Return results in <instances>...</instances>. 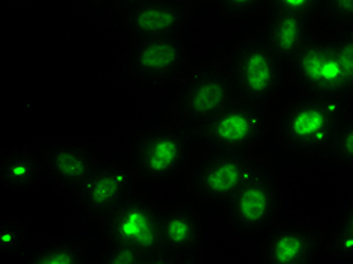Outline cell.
<instances>
[{
  "label": "cell",
  "mask_w": 353,
  "mask_h": 264,
  "mask_svg": "<svg viewBox=\"0 0 353 264\" xmlns=\"http://www.w3.org/2000/svg\"><path fill=\"white\" fill-rule=\"evenodd\" d=\"M276 175L279 221L325 233L353 207L352 167L335 162H296L284 165Z\"/></svg>",
  "instance_id": "6da1fadb"
},
{
  "label": "cell",
  "mask_w": 353,
  "mask_h": 264,
  "mask_svg": "<svg viewBox=\"0 0 353 264\" xmlns=\"http://www.w3.org/2000/svg\"><path fill=\"white\" fill-rule=\"evenodd\" d=\"M269 10L252 15H228L214 0L190 6L180 37L186 47L189 71L222 65L240 44L264 29Z\"/></svg>",
  "instance_id": "7a4b0ae2"
},
{
  "label": "cell",
  "mask_w": 353,
  "mask_h": 264,
  "mask_svg": "<svg viewBox=\"0 0 353 264\" xmlns=\"http://www.w3.org/2000/svg\"><path fill=\"white\" fill-rule=\"evenodd\" d=\"M340 100L299 94L269 108L270 133L281 147L305 157H334Z\"/></svg>",
  "instance_id": "3957f363"
},
{
  "label": "cell",
  "mask_w": 353,
  "mask_h": 264,
  "mask_svg": "<svg viewBox=\"0 0 353 264\" xmlns=\"http://www.w3.org/2000/svg\"><path fill=\"white\" fill-rule=\"evenodd\" d=\"M203 147L186 127L172 121L136 133L127 162L136 181L163 183L186 174Z\"/></svg>",
  "instance_id": "277c9868"
},
{
  "label": "cell",
  "mask_w": 353,
  "mask_h": 264,
  "mask_svg": "<svg viewBox=\"0 0 353 264\" xmlns=\"http://www.w3.org/2000/svg\"><path fill=\"white\" fill-rule=\"evenodd\" d=\"M290 80L312 97L341 100L352 92V39L307 43L290 59Z\"/></svg>",
  "instance_id": "5b68a950"
},
{
  "label": "cell",
  "mask_w": 353,
  "mask_h": 264,
  "mask_svg": "<svg viewBox=\"0 0 353 264\" xmlns=\"http://www.w3.org/2000/svg\"><path fill=\"white\" fill-rule=\"evenodd\" d=\"M281 189L276 171L266 160L254 159L239 187L221 205V214L240 233L263 234L279 221Z\"/></svg>",
  "instance_id": "8992f818"
},
{
  "label": "cell",
  "mask_w": 353,
  "mask_h": 264,
  "mask_svg": "<svg viewBox=\"0 0 353 264\" xmlns=\"http://www.w3.org/2000/svg\"><path fill=\"white\" fill-rule=\"evenodd\" d=\"M160 213L162 207L133 189L97 222L104 245L132 247L145 255L148 263H170L160 243Z\"/></svg>",
  "instance_id": "52a82bcc"
},
{
  "label": "cell",
  "mask_w": 353,
  "mask_h": 264,
  "mask_svg": "<svg viewBox=\"0 0 353 264\" xmlns=\"http://www.w3.org/2000/svg\"><path fill=\"white\" fill-rule=\"evenodd\" d=\"M237 101L269 109L279 97L285 76L283 65L264 41L251 38L222 63Z\"/></svg>",
  "instance_id": "ba28073f"
},
{
  "label": "cell",
  "mask_w": 353,
  "mask_h": 264,
  "mask_svg": "<svg viewBox=\"0 0 353 264\" xmlns=\"http://www.w3.org/2000/svg\"><path fill=\"white\" fill-rule=\"evenodd\" d=\"M237 97L222 65L192 70L180 80L171 105L172 121L199 127L234 105Z\"/></svg>",
  "instance_id": "9c48e42d"
},
{
  "label": "cell",
  "mask_w": 353,
  "mask_h": 264,
  "mask_svg": "<svg viewBox=\"0 0 353 264\" xmlns=\"http://www.w3.org/2000/svg\"><path fill=\"white\" fill-rule=\"evenodd\" d=\"M125 73L143 90H162L189 73L186 47L179 35L133 39L125 56Z\"/></svg>",
  "instance_id": "30bf717a"
},
{
  "label": "cell",
  "mask_w": 353,
  "mask_h": 264,
  "mask_svg": "<svg viewBox=\"0 0 353 264\" xmlns=\"http://www.w3.org/2000/svg\"><path fill=\"white\" fill-rule=\"evenodd\" d=\"M270 133L269 109L236 101L212 121L196 127V136L213 150L250 154Z\"/></svg>",
  "instance_id": "8fae6325"
},
{
  "label": "cell",
  "mask_w": 353,
  "mask_h": 264,
  "mask_svg": "<svg viewBox=\"0 0 353 264\" xmlns=\"http://www.w3.org/2000/svg\"><path fill=\"white\" fill-rule=\"evenodd\" d=\"M252 160L248 154L203 147L186 172L189 198L203 205L221 207L243 181Z\"/></svg>",
  "instance_id": "7c38bea8"
},
{
  "label": "cell",
  "mask_w": 353,
  "mask_h": 264,
  "mask_svg": "<svg viewBox=\"0 0 353 264\" xmlns=\"http://www.w3.org/2000/svg\"><path fill=\"white\" fill-rule=\"evenodd\" d=\"M134 177L124 160H101L86 180L71 192L79 205L95 222L108 216L133 192Z\"/></svg>",
  "instance_id": "4fadbf2b"
},
{
  "label": "cell",
  "mask_w": 353,
  "mask_h": 264,
  "mask_svg": "<svg viewBox=\"0 0 353 264\" xmlns=\"http://www.w3.org/2000/svg\"><path fill=\"white\" fill-rule=\"evenodd\" d=\"M114 8L132 41L179 35L190 10L181 0H136Z\"/></svg>",
  "instance_id": "5bb4252c"
},
{
  "label": "cell",
  "mask_w": 353,
  "mask_h": 264,
  "mask_svg": "<svg viewBox=\"0 0 353 264\" xmlns=\"http://www.w3.org/2000/svg\"><path fill=\"white\" fill-rule=\"evenodd\" d=\"M325 233L302 223L278 221L261 234L260 263H317L323 250Z\"/></svg>",
  "instance_id": "9a60e30c"
},
{
  "label": "cell",
  "mask_w": 353,
  "mask_h": 264,
  "mask_svg": "<svg viewBox=\"0 0 353 264\" xmlns=\"http://www.w3.org/2000/svg\"><path fill=\"white\" fill-rule=\"evenodd\" d=\"M201 212V210H199ZM203 214V213H201ZM204 225L198 263L203 264H240L260 263L261 234H248L231 228L228 223L214 214H203Z\"/></svg>",
  "instance_id": "2e32d148"
},
{
  "label": "cell",
  "mask_w": 353,
  "mask_h": 264,
  "mask_svg": "<svg viewBox=\"0 0 353 264\" xmlns=\"http://www.w3.org/2000/svg\"><path fill=\"white\" fill-rule=\"evenodd\" d=\"M203 225V214L192 199L163 207L160 213L159 234L168 260L171 263H198Z\"/></svg>",
  "instance_id": "e0dca14e"
},
{
  "label": "cell",
  "mask_w": 353,
  "mask_h": 264,
  "mask_svg": "<svg viewBox=\"0 0 353 264\" xmlns=\"http://www.w3.org/2000/svg\"><path fill=\"white\" fill-rule=\"evenodd\" d=\"M39 156L44 177L56 183L68 194L85 181L103 160L97 150L83 141H62L46 145L39 151Z\"/></svg>",
  "instance_id": "ac0fdd59"
},
{
  "label": "cell",
  "mask_w": 353,
  "mask_h": 264,
  "mask_svg": "<svg viewBox=\"0 0 353 264\" xmlns=\"http://www.w3.org/2000/svg\"><path fill=\"white\" fill-rule=\"evenodd\" d=\"M44 177L39 151L17 147L0 153V186L14 194H28Z\"/></svg>",
  "instance_id": "d6986e66"
},
{
  "label": "cell",
  "mask_w": 353,
  "mask_h": 264,
  "mask_svg": "<svg viewBox=\"0 0 353 264\" xmlns=\"http://www.w3.org/2000/svg\"><path fill=\"white\" fill-rule=\"evenodd\" d=\"M264 43L281 62H290L303 44H307V19L299 15L269 11Z\"/></svg>",
  "instance_id": "ffe728a7"
},
{
  "label": "cell",
  "mask_w": 353,
  "mask_h": 264,
  "mask_svg": "<svg viewBox=\"0 0 353 264\" xmlns=\"http://www.w3.org/2000/svg\"><path fill=\"white\" fill-rule=\"evenodd\" d=\"M83 237L63 236L29 247L21 261L26 264H85L94 263Z\"/></svg>",
  "instance_id": "44dd1931"
},
{
  "label": "cell",
  "mask_w": 353,
  "mask_h": 264,
  "mask_svg": "<svg viewBox=\"0 0 353 264\" xmlns=\"http://www.w3.org/2000/svg\"><path fill=\"white\" fill-rule=\"evenodd\" d=\"M353 263V207L334 227L325 231L323 250L317 263Z\"/></svg>",
  "instance_id": "7402d4cb"
},
{
  "label": "cell",
  "mask_w": 353,
  "mask_h": 264,
  "mask_svg": "<svg viewBox=\"0 0 353 264\" xmlns=\"http://www.w3.org/2000/svg\"><path fill=\"white\" fill-rule=\"evenodd\" d=\"M134 190L151 199L152 203L159 204L162 209L190 199L186 174L163 183H143L134 180Z\"/></svg>",
  "instance_id": "603a6c76"
},
{
  "label": "cell",
  "mask_w": 353,
  "mask_h": 264,
  "mask_svg": "<svg viewBox=\"0 0 353 264\" xmlns=\"http://www.w3.org/2000/svg\"><path fill=\"white\" fill-rule=\"evenodd\" d=\"M28 222L17 218L0 219V257H23L30 247Z\"/></svg>",
  "instance_id": "cb8c5ba5"
},
{
  "label": "cell",
  "mask_w": 353,
  "mask_h": 264,
  "mask_svg": "<svg viewBox=\"0 0 353 264\" xmlns=\"http://www.w3.org/2000/svg\"><path fill=\"white\" fill-rule=\"evenodd\" d=\"M334 162L343 166L352 167L353 163V123L352 112L344 119V123L339 125L334 138Z\"/></svg>",
  "instance_id": "d4e9b609"
},
{
  "label": "cell",
  "mask_w": 353,
  "mask_h": 264,
  "mask_svg": "<svg viewBox=\"0 0 353 264\" xmlns=\"http://www.w3.org/2000/svg\"><path fill=\"white\" fill-rule=\"evenodd\" d=\"M94 263L100 264H119V263H148L147 257L139 251L124 246H106L97 254Z\"/></svg>",
  "instance_id": "484cf974"
},
{
  "label": "cell",
  "mask_w": 353,
  "mask_h": 264,
  "mask_svg": "<svg viewBox=\"0 0 353 264\" xmlns=\"http://www.w3.org/2000/svg\"><path fill=\"white\" fill-rule=\"evenodd\" d=\"M223 12L228 15H252L269 10L268 0H214Z\"/></svg>",
  "instance_id": "4316f807"
},
{
  "label": "cell",
  "mask_w": 353,
  "mask_h": 264,
  "mask_svg": "<svg viewBox=\"0 0 353 264\" xmlns=\"http://www.w3.org/2000/svg\"><path fill=\"white\" fill-rule=\"evenodd\" d=\"M320 2L322 0H268V5H270L272 11L287 12L308 19V15L316 11Z\"/></svg>",
  "instance_id": "83f0119b"
},
{
  "label": "cell",
  "mask_w": 353,
  "mask_h": 264,
  "mask_svg": "<svg viewBox=\"0 0 353 264\" xmlns=\"http://www.w3.org/2000/svg\"><path fill=\"white\" fill-rule=\"evenodd\" d=\"M80 2H83V3H86V5H90V6L99 8V6L104 5L106 2H110V0H80Z\"/></svg>",
  "instance_id": "f1b7e54d"
},
{
  "label": "cell",
  "mask_w": 353,
  "mask_h": 264,
  "mask_svg": "<svg viewBox=\"0 0 353 264\" xmlns=\"http://www.w3.org/2000/svg\"><path fill=\"white\" fill-rule=\"evenodd\" d=\"M136 2V0H110V3L117 6V5H124V3H132Z\"/></svg>",
  "instance_id": "f546056e"
},
{
  "label": "cell",
  "mask_w": 353,
  "mask_h": 264,
  "mask_svg": "<svg viewBox=\"0 0 353 264\" xmlns=\"http://www.w3.org/2000/svg\"><path fill=\"white\" fill-rule=\"evenodd\" d=\"M181 2H184V3H198V2H203V0H181Z\"/></svg>",
  "instance_id": "4dcf8cb0"
}]
</instances>
